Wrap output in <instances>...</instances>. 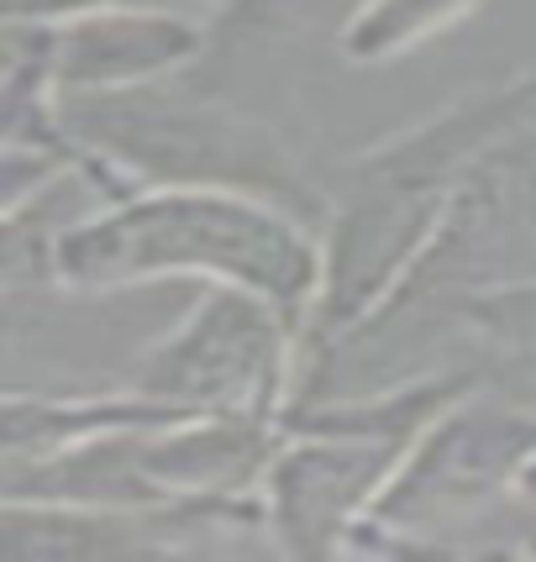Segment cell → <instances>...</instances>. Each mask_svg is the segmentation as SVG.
Masks as SVG:
<instances>
[{
	"mask_svg": "<svg viewBox=\"0 0 536 562\" xmlns=\"http://www.w3.org/2000/svg\"><path fill=\"white\" fill-rule=\"evenodd\" d=\"M58 126L79 153L122 173L137 190L190 184V190H237L316 226L326 200L294 169L273 132L226 111L221 100L164 79L122 90H74L58 95Z\"/></svg>",
	"mask_w": 536,
	"mask_h": 562,
	"instance_id": "cell-2",
	"label": "cell"
},
{
	"mask_svg": "<svg viewBox=\"0 0 536 562\" xmlns=\"http://www.w3.org/2000/svg\"><path fill=\"white\" fill-rule=\"evenodd\" d=\"M473 0H364L347 22V58L358 64H384L411 43H426L432 32L458 22Z\"/></svg>",
	"mask_w": 536,
	"mask_h": 562,
	"instance_id": "cell-7",
	"label": "cell"
},
{
	"mask_svg": "<svg viewBox=\"0 0 536 562\" xmlns=\"http://www.w3.org/2000/svg\"><path fill=\"white\" fill-rule=\"evenodd\" d=\"M300 316L243 284H205L196 305L147 347L126 390L185 416L279 420L294 373Z\"/></svg>",
	"mask_w": 536,
	"mask_h": 562,
	"instance_id": "cell-3",
	"label": "cell"
},
{
	"mask_svg": "<svg viewBox=\"0 0 536 562\" xmlns=\"http://www.w3.org/2000/svg\"><path fill=\"white\" fill-rule=\"evenodd\" d=\"M205 26L185 22L169 5H111L48 22V74L58 95L74 90H122L196 64Z\"/></svg>",
	"mask_w": 536,
	"mask_h": 562,
	"instance_id": "cell-6",
	"label": "cell"
},
{
	"mask_svg": "<svg viewBox=\"0 0 536 562\" xmlns=\"http://www.w3.org/2000/svg\"><path fill=\"white\" fill-rule=\"evenodd\" d=\"M243 284L305 321L321 284V243L279 205L237 190H126L96 216L74 221L53 252V284L126 290V284Z\"/></svg>",
	"mask_w": 536,
	"mask_h": 562,
	"instance_id": "cell-1",
	"label": "cell"
},
{
	"mask_svg": "<svg viewBox=\"0 0 536 562\" xmlns=\"http://www.w3.org/2000/svg\"><path fill=\"white\" fill-rule=\"evenodd\" d=\"M532 458H536V416L484 411V405L453 411L447 420H432L415 437L405 463L394 468L384 494L373 499L368 520L415 526V515L432 520V515L464 510L473 499L494 494L505 479L526 473Z\"/></svg>",
	"mask_w": 536,
	"mask_h": 562,
	"instance_id": "cell-5",
	"label": "cell"
},
{
	"mask_svg": "<svg viewBox=\"0 0 536 562\" xmlns=\"http://www.w3.org/2000/svg\"><path fill=\"white\" fill-rule=\"evenodd\" d=\"M290 447L273 452L268 484V526L294 552H332L342 531L364 526L373 499L384 494L394 468L415 441L337 431V426H290Z\"/></svg>",
	"mask_w": 536,
	"mask_h": 562,
	"instance_id": "cell-4",
	"label": "cell"
}]
</instances>
